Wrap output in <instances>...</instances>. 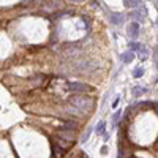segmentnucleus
Returning a JSON list of instances; mask_svg holds the SVG:
<instances>
[{"instance_id": "nucleus-16", "label": "nucleus", "mask_w": 158, "mask_h": 158, "mask_svg": "<svg viewBox=\"0 0 158 158\" xmlns=\"http://www.w3.org/2000/svg\"><path fill=\"white\" fill-rule=\"evenodd\" d=\"M149 56H150L149 49H147L146 46H141V49L138 51V57H139L141 60H147V59H149Z\"/></svg>"}, {"instance_id": "nucleus-21", "label": "nucleus", "mask_w": 158, "mask_h": 158, "mask_svg": "<svg viewBox=\"0 0 158 158\" xmlns=\"http://www.w3.org/2000/svg\"><path fill=\"white\" fill-rule=\"evenodd\" d=\"M101 138H103V141H104V142H106V141H109V138H111V136H109V133L106 131V133H104V135H103Z\"/></svg>"}, {"instance_id": "nucleus-17", "label": "nucleus", "mask_w": 158, "mask_h": 158, "mask_svg": "<svg viewBox=\"0 0 158 158\" xmlns=\"http://www.w3.org/2000/svg\"><path fill=\"white\" fill-rule=\"evenodd\" d=\"M92 131H95V128H92V127H87V130H85L84 133L81 135V138H79V141H81L82 144H84V142H87V141H89V138H90V135H92Z\"/></svg>"}, {"instance_id": "nucleus-15", "label": "nucleus", "mask_w": 158, "mask_h": 158, "mask_svg": "<svg viewBox=\"0 0 158 158\" xmlns=\"http://www.w3.org/2000/svg\"><path fill=\"white\" fill-rule=\"evenodd\" d=\"M95 133L100 135V136H103L104 133H106V122H104V120H100V122L97 123V127H95Z\"/></svg>"}, {"instance_id": "nucleus-18", "label": "nucleus", "mask_w": 158, "mask_h": 158, "mask_svg": "<svg viewBox=\"0 0 158 158\" xmlns=\"http://www.w3.org/2000/svg\"><path fill=\"white\" fill-rule=\"evenodd\" d=\"M144 73H146V70H144L142 67H138V68L133 70V77H135V79H139V77L144 76Z\"/></svg>"}, {"instance_id": "nucleus-2", "label": "nucleus", "mask_w": 158, "mask_h": 158, "mask_svg": "<svg viewBox=\"0 0 158 158\" xmlns=\"http://www.w3.org/2000/svg\"><path fill=\"white\" fill-rule=\"evenodd\" d=\"M71 68L74 74H89L92 71L98 70L97 60H89V59H76L71 63Z\"/></svg>"}, {"instance_id": "nucleus-7", "label": "nucleus", "mask_w": 158, "mask_h": 158, "mask_svg": "<svg viewBox=\"0 0 158 158\" xmlns=\"http://www.w3.org/2000/svg\"><path fill=\"white\" fill-rule=\"evenodd\" d=\"M109 22L112 25L120 27V25H123V22H125V15L123 13H109Z\"/></svg>"}, {"instance_id": "nucleus-5", "label": "nucleus", "mask_w": 158, "mask_h": 158, "mask_svg": "<svg viewBox=\"0 0 158 158\" xmlns=\"http://www.w3.org/2000/svg\"><path fill=\"white\" fill-rule=\"evenodd\" d=\"M77 133L79 130H71V128H63V127H59L54 135L57 138H62V139H67V141H71V142H76L77 141Z\"/></svg>"}, {"instance_id": "nucleus-20", "label": "nucleus", "mask_w": 158, "mask_h": 158, "mask_svg": "<svg viewBox=\"0 0 158 158\" xmlns=\"http://www.w3.org/2000/svg\"><path fill=\"white\" fill-rule=\"evenodd\" d=\"M118 101H120V95H117V97H115V100L112 101V108H114V109L117 108V104H118Z\"/></svg>"}, {"instance_id": "nucleus-6", "label": "nucleus", "mask_w": 158, "mask_h": 158, "mask_svg": "<svg viewBox=\"0 0 158 158\" xmlns=\"http://www.w3.org/2000/svg\"><path fill=\"white\" fill-rule=\"evenodd\" d=\"M139 32H141L139 22L133 21V22H130V24H128V27H127V33H128L130 40H136V38L139 36Z\"/></svg>"}, {"instance_id": "nucleus-8", "label": "nucleus", "mask_w": 158, "mask_h": 158, "mask_svg": "<svg viewBox=\"0 0 158 158\" xmlns=\"http://www.w3.org/2000/svg\"><path fill=\"white\" fill-rule=\"evenodd\" d=\"M136 59V54H135V51H131V49H128V51H125L123 54L120 56V60H122V63H125V65H128V63H131Z\"/></svg>"}, {"instance_id": "nucleus-25", "label": "nucleus", "mask_w": 158, "mask_h": 158, "mask_svg": "<svg viewBox=\"0 0 158 158\" xmlns=\"http://www.w3.org/2000/svg\"><path fill=\"white\" fill-rule=\"evenodd\" d=\"M156 27H158V19H156Z\"/></svg>"}, {"instance_id": "nucleus-24", "label": "nucleus", "mask_w": 158, "mask_h": 158, "mask_svg": "<svg viewBox=\"0 0 158 158\" xmlns=\"http://www.w3.org/2000/svg\"><path fill=\"white\" fill-rule=\"evenodd\" d=\"M155 67H156V70H158V59L155 60Z\"/></svg>"}, {"instance_id": "nucleus-22", "label": "nucleus", "mask_w": 158, "mask_h": 158, "mask_svg": "<svg viewBox=\"0 0 158 158\" xmlns=\"http://www.w3.org/2000/svg\"><path fill=\"white\" fill-rule=\"evenodd\" d=\"M100 153H101V155H106V153H108V147H106V146H103L101 150H100Z\"/></svg>"}, {"instance_id": "nucleus-26", "label": "nucleus", "mask_w": 158, "mask_h": 158, "mask_svg": "<svg viewBox=\"0 0 158 158\" xmlns=\"http://www.w3.org/2000/svg\"><path fill=\"white\" fill-rule=\"evenodd\" d=\"M77 158H81V156H79V155H77Z\"/></svg>"}, {"instance_id": "nucleus-10", "label": "nucleus", "mask_w": 158, "mask_h": 158, "mask_svg": "<svg viewBox=\"0 0 158 158\" xmlns=\"http://www.w3.org/2000/svg\"><path fill=\"white\" fill-rule=\"evenodd\" d=\"M122 117H123V112L120 111V109H117L114 114H112V117H111V127L112 128H118V123H120V120H122Z\"/></svg>"}, {"instance_id": "nucleus-13", "label": "nucleus", "mask_w": 158, "mask_h": 158, "mask_svg": "<svg viewBox=\"0 0 158 158\" xmlns=\"http://www.w3.org/2000/svg\"><path fill=\"white\" fill-rule=\"evenodd\" d=\"M52 153H54V158H63V155L67 153V150H63L59 144L54 142V146H52Z\"/></svg>"}, {"instance_id": "nucleus-4", "label": "nucleus", "mask_w": 158, "mask_h": 158, "mask_svg": "<svg viewBox=\"0 0 158 158\" xmlns=\"http://www.w3.org/2000/svg\"><path fill=\"white\" fill-rule=\"evenodd\" d=\"M65 90L71 92V94H90V92H94V87L84 82H67Z\"/></svg>"}, {"instance_id": "nucleus-1", "label": "nucleus", "mask_w": 158, "mask_h": 158, "mask_svg": "<svg viewBox=\"0 0 158 158\" xmlns=\"http://www.w3.org/2000/svg\"><path fill=\"white\" fill-rule=\"evenodd\" d=\"M68 103L73 104L74 108H77L85 117L94 111L95 108V98L89 97L87 94H73L70 98H68Z\"/></svg>"}, {"instance_id": "nucleus-3", "label": "nucleus", "mask_w": 158, "mask_h": 158, "mask_svg": "<svg viewBox=\"0 0 158 158\" xmlns=\"http://www.w3.org/2000/svg\"><path fill=\"white\" fill-rule=\"evenodd\" d=\"M62 54H63V57H67L68 60L73 62V60L79 59V56L82 54V49L77 43H70V44H65L62 48Z\"/></svg>"}, {"instance_id": "nucleus-19", "label": "nucleus", "mask_w": 158, "mask_h": 158, "mask_svg": "<svg viewBox=\"0 0 158 158\" xmlns=\"http://www.w3.org/2000/svg\"><path fill=\"white\" fill-rule=\"evenodd\" d=\"M141 46H142V44H141V43H138L136 40H131L130 44H128V48H130L131 51H135V52H138V51L141 49Z\"/></svg>"}, {"instance_id": "nucleus-23", "label": "nucleus", "mask_w": 158, "mask_h": 158, "mask_svg": "<svg viewBox=\"0 0 158 158\" xmlns=\"http://www.w3.org/2000/svg\"><path fill=\"white\" fill-rule=\"evenodd\" d=\"M70 2H73V3H81V2H84V0H70Z\"/></svg>"}, {"instance_id": "nucleus-9", "label": "nucleus", "mask_w": 158, "mask_h": 158, "mask_svg": "<svg viewBox=\"0 0 158 158\" xmlns=\"http://www.w3.org/2000/svg\"><path fill=\"white\" fill-rule=\"evenodd\" d=\"M54 141H56V144H59V146L63 149V150H70V149H73V146H74V142H71V141H67V139H62V138H57V136H54Z\"/></svg>"}, {"instance_id": "nucleus-11", "label": "nucleus", "mask_w": 158, "mask_h": 158, "mask_svg": "<svg viewBox=\"0 0 158 158\" xmlns=\"http://www.w3.org/2000/svg\"><path fill=\"white\" fill-rule=\"evenodd\" d=\"M147 92L149 90L146 87H142V85H133V87H131V95H133V98H139L142 95H146Z\"/></svg>"}, {"instance_id": "nucleus-12", "label": "nucleus", "mask_w": 158, "mask_h": 158, "mask_svg": "<svg viewBox=\"0 0 158 158\" xmlns=\"http://www.w3.org/2000/svg\"><path fill=\"white\" fill-rule=\"evenodd\" d=\"M130 18H131V19H135L136 22H144V19H146L147 16L144 15L141 10H133V11L130 13Z\"/></svg>"}, {"instance_id": "nucleus-14", "label": "nucleus", "mask_w": 158, "mask_h": 158, "mask_svg": "<svg viewBox=\"0 0 158 158\" xmlns=\"http://www.w3.org/2000/svg\"><path fill=\"white\" fill-rule=\"evenodd\" d=\"M123 5H125V8L135 10V8H138L139 5H142V0H123Z\"/></svg>"}]
</instances>
